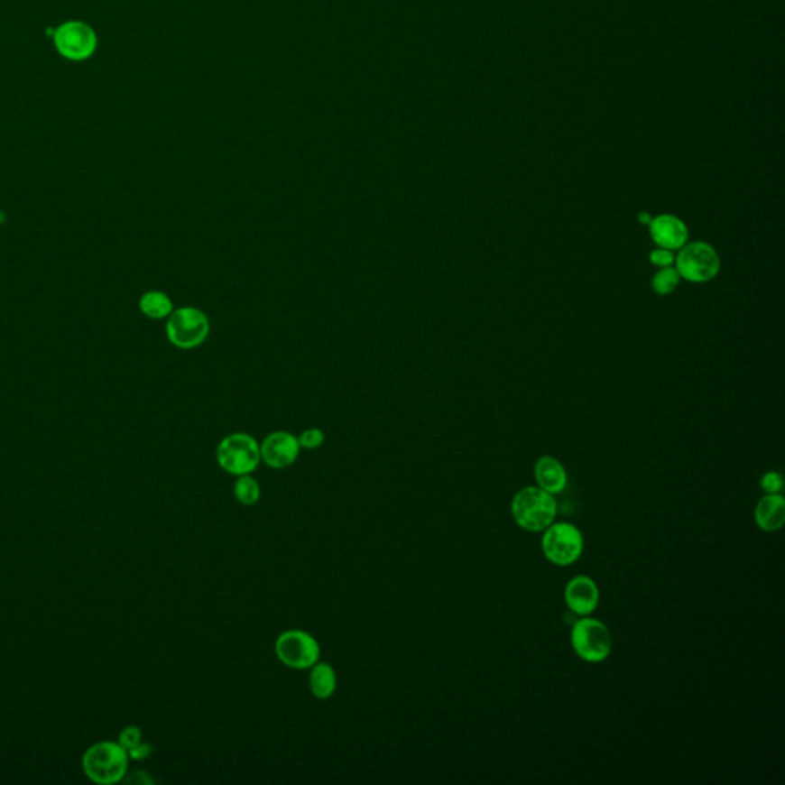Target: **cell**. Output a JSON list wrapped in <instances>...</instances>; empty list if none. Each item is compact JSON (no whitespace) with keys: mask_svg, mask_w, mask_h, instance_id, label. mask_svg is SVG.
<instances>
[{"mask_svg":"<svg viewBox=\"0 0 785 785\" xmlns=\"http://www.w3.org/2000/svg\"><path fill=\"white\" fill-rule=\"evenodd\" d=\"M142 741H143V734L135 725H129L118 736V743L123 745V749H126V752L137 747Z\"/></svg>","mask_w":785,"mask_h":785,"instance_id":"obj_20","label":"cell"},{"mask_svg":"<svg viewBox=\"0 0 785 785\" xmlns=\"http://www.w3.org/2000/svg\"><path fill=\"white\" fill-rule=\"evenodd\" d=\"M337 688V670L332 664L319 663L311 666L309 673V688L318 699L332 698Z\"/></svg>","mask_w":785,"mask_h":785,"instance_id":"obj_15","label":"cell"},{"mask_svg":"<svg viewBox=\"0 0 785 785\" xmlns=\"http://www.w3.org/2000/svg\"><path fill=\"white\" fill-rule=\"evenodd\" d=\"M85 775L97 784L109 785L120 782L129 767V755L120 743L102 741L91 745L82 760Z\"/></svg>","mask_w":785,"mask_h":785,"instance_id":"obj_1","label":"cell"},{"mask_svg":"<svg viewBox=\"0 0 785 785\" xmlns=\"http://www.w3.org/2000/svg\"><path fill=\"white\" fill-rule=\"evenodd\" d=\"M546 559L557 567H569L578 560L583 552V536L571 523L548 526L541 540Z\"/></svg>","mask_w":785,"mask_h":785,"instance_id":"obj_8","label":"cell"},{"mask_svg":"<svg viewBox=\"0 0 785 785\" xmlns=\"http://www.w3.org/2000/svg\"><path fill=\"white\" fill-rule=\"evenodd\" d=\"M57 51L69 60H85L97 48V36L91 26L83 22H67L54 31Z\"/></svg>","mask_w":785,"mask_h":785,"instance_id":"obj_9","label":"cell"},{"mask_svg":"<svg viewBox=\"0 0 785 785\" xmlns=\"http://www.w3.org/2000/svg\"><path fill=\"white\" fill-rule=\"evenodd\" d=\"M649 260H651V263H652L653 265H657V267L661 269V267H669V265H672L673 263H675V255H673V250L658 247V249L651 252Z\"/></svg>","mask_w":785,"mask_h":785,"instance_id":"obj_21","label":"cell"},{"mask_svg":"<svg viewBox=\"0 0 785 785\" xmlns=\"http://www.w3.org/2000/svg\"><path fill=\"white\" fill-rule=\"evenodd\" d=\"M511 513L517 525L530 532H540L557 515V502L552 494L539 486H528L519 491L513 499Z\"/></svg>","mask_w":785,"mask_h":785,"instance_id":"obj_2","label":"cell"},{"mask_svg":"<svg viewBox=\"0 0 785 785\" xmlns=\"http://www.w3.org/2000/svg\"><path fill=\"white\" fill-rule=\"evenodd\" d=\"M651 219H652V217H651L648 212H640V214H638V221H640L642 225L649 226V223H651Z\"/></svg>","mask_w":785,"mask_h":785,"instance_id":"obj_24","label":"cell"},{"mask_svg":"<svg viewBox=\"0 0 785 785\" xmlns=\"http://www.w3.org/2000/svg\"><path fill=\"white\" fill-rule=\"evenodd\" d=\"M234 495L241 505H256L261 499V486L258 480L254 479L250 475L238 476L234 484Z\"/></svg>","mask_w":785,"mask_h":785,"instance_id":"obj_17","label":"cell"},{"mask_svg":"<svg viewBox=\"0 0 785 785\" xmlns=\"http://www.w3.org/2000/svg\"><path fill=\"white\" fill-rule=\"evenodd\" d=\"M152 753V745H149L148 743H140L137 747H134L133 750H129L128 755L129 758H133V760H144V758H148Z\"/></svg>","mask_w":785,"mask_h":785,"instance_id":"obj_23","label":"cell"},{"mask_svg":"<svg viewBox=\"0 0 785 785\" xmlns=\"http://www.w3.org/2000/svg\"><path fill=\"white\" fill-rule=\"evenodd\" d=\"M675 269L681 280L703 284L716 278L721 271V258L714 245L709 243H686L675 258Z\"/></svg>","mask_w":785,"mask_h":785,"instance_id":"obj_3","label":"cell"},{"mask_svg":"<svg viewBox=\"0 0 785 785\" xmlns=\"http://www.w3.org/2000/svg\"><path fill=\"white\" fill-rule=\"evenodd\" d=\"M261 460L273 469L289 468L300 457L298 438L287 431L271 433L260 445Z\"/></svg>","mask_w":785,"mask_h":785,"instance_id":"obj_10","label":"cell"},{"mask_svg":"<svg viewBox=\"0 0 785 785\" xmlns=\"http://www.w3.org/2000/svg\"><path fill=\"white\" fill-rule=\"evenodd\" d=\"M210 324L206 313L195 307H181L168 317L166 335L175 347L192 350L209 337Z\"/></svg>","mask_w":785,"mask_h":785,"instance_id":"obj_5","label":"cell"},{"mask_svg":"<svg viewBox=\"0 0 785 785\" xmlns=\"http://www.w3.org/2000/svg\"><path fill=\"white\" fill-rule=\"evenodd\" d=\"M4 219H5V215H4V214H2V212H0V223H2V221H4Z\"/></svg>","mask_w":785,"mask_h":785,"instance_id":"obj_25","label":"cell"},{"mask_svg":"<svg viewBox=\"0 0 785 785\" xmlns=\"http://www.w3.org/2000/svg\"><path fill=\"white\" fill-rule=\"evenodd\" d=\"M756 525L765 532L780 531L785 522V500L782 495L767 494L760 500L755 511Z\"/></svg>","mask_w":785,"mask_h":785,"instance_id":"obj_14","label":"cell"},{"mask_svg":"<svg viewBox=\"0 0 785 785\" xmlns=\"http://www.w3.org/2000/svg\"><path fill=\"white\" fill-rule=\"evenodd\" d=\"M140 310L151 319H164L174 311V306L163 291H151L140 298Z\"/></svg>","mask_w":785,"mask_h":785,"instance_id":"obj_16","label":"cell"},{"mask_svg":"<svg viewBox=\"0 0 785 785\" xmlns=\"http://www.w3.org/2000/svg\"><path fill=\"white\" fill-rule=\"evenodd\" d=\"M649 234L658 247L669 250H679L688 240V225L670 214L653 217L649 223Z\"/></svg>","mask_w":785,"mask_h":785,"instance_id":"obj_11","label":"cell"},{"mask_svg":"<svg viewBox=\"0 0 785 785\" xmlns=\"http://www.w3.org/2000/svg\"><path fill=\"white\" fill-rule=\"evenodd\" d=\"M679 281H681V276H679V273L677 272L675 267H672V265H669V267H661V269L653 275V291L658 293V295H670L672 291H677V287L679 286Z\"/></svg>","mask_w":785,"mask_h":785,"instance_id":"obj_18","label":"cell"},{"mask_svg":"<svg viewBox=\"0 0 785 785\" xmlns=\"http://www.w3.org/2000/svg\"><path fill=\"white\" fill-rule=\"evenodd\" d=\"M219 468L232 476L252 475L261 462L260 444L250 434L234 433L217 448Z\"/></svg>","mask_w":785,"mask_h":785,"instance_id":"obj_4","label":"cell"},{"mask_svg":"<svg viewBox=\"0 0 785 785\" xmlns=\"http://www.w3.org/2000/svg\"><path fill=\"white\" fill-rule=\"evenodd\" d=\"M275 653L286 668L306 670L319 661L321 648L311 633L291 629L276 638Z\"/></svg>","mask_w":785,"mask_h":785,"instance_id":"obj_6","label":"cell"},{"mask_svg":"<svg viewBox=\"0 0 785 785\" xmlns=\"http://www.w3.org/2000/svg\"><path fill=\"white\" fill-rule=\"evenodd\" d=\"M300 447L304 449H317L326 442V434L319 429H309L302 431L301 436L298 438Z\"/></svg>","mask_w":785,"mask_h":785,"instance_id":"obj_19","label":"cell"},{"mask_svg":"<svg viewBox=\"0 0 785 785\" xmlns=\"http://www.w3.org/2000/svg\"><path fill=\"white\" fill-rule=\"evenodd\" d=\"M534 475H536L539 488L545 490L550 494H559L567 488V471L563 468V465L551 456H543L537 460Z\"/></svg>","mask_w":785,"mask_h":785,"instance_id":"obj_13","label":"cell"},{"mask_svg":"<svg viewBox=\"0 0 785 785\" xmlns=\"http://www.w3.org/2000/svg\"><path fill=\"white\" fill-rule=\"evenodd\" d=\"M761 486H762V490L767 493V494H778L780 490H782V477L778 473H767L764 475V477L761 479Z\"/></svg>","mask_w":785,"mask_h":785,"instance_id":"obj_22","label":"cell"},{"mask_svg":"<svg viewBox=\"0 0 785 785\" xmlns=\"http://www.w3.org/2000/svg\"><path fill=\"white\" fill-rule=\"evenodd\" d=\"M572 648L587 663H602L612 651V637L605 623L583 618L572 627Z\"/></svg>","mask_w":785,"mask_h":785,"instance_id":"obj_7","label":"cell"},{"mask_svg":"<svg viewBox=\"0 0 785 785\" xmlns=\"http://www.w3.org/2000/svg\"><path fill=\"white\" fill-rule=\"evenodd\" d=\"M598 587L586 576L574 577L565 589V600L569 609L577 615L586 617L598 606Z\"/></svg>","mask_w":785,"mask_h":785,"instance_id":"obj_12","label":"cell"}]
</instances>
